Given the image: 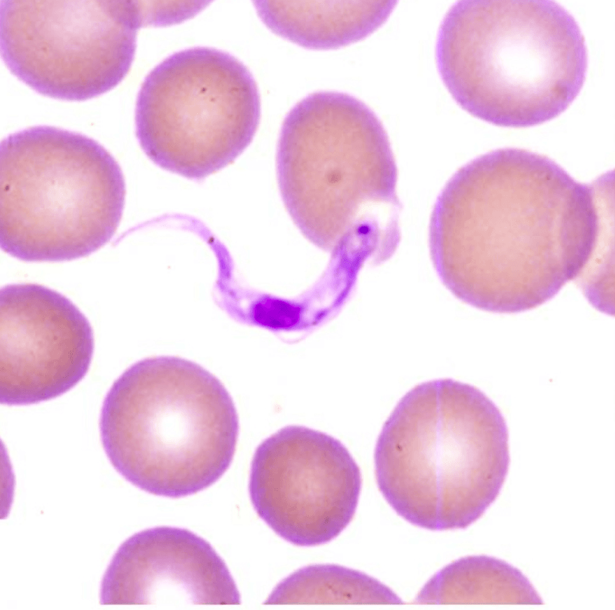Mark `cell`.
<instances>
[{
    "mask_svg": "<svg viewBox=\"0 0 615 610\" xmlns=\"http://www.w3.org/2000/svg\"><path fill=\"white\" fill-rule=\"evenodd\" d=\"M0 314L1 404L48 401L85 376L93 331L69 299L41 285L10 284L1 289Z\"/></svg>",
    "mask_w": 615,
    "mask_h": 610,
    "instance_id": "obj_10",
    "label": "cell"
},
{
    "mask_svg": "<svg viewBox=\"0 0 615 610\" xmlns=\"http://www.w3.org/2000/svg\"><path fill=\"white\" fill-rule=\"evenodd\" d=\"M609 179L579 183L551 159L519 148L471 160L431 213L439 278L461 301L497 313L533 309L571 281L584 289L609 254Z\"/></svg>",
    "mask_w": 615,
    "mask_h": 610,
    "instance_id": "obj_1",
    "label": "cell"
},
{
    "mask_svg": "<svg viewBox=\"0 0 615 610\" xmlns=\"http://www.w3.org/2000/svg\"><path fill=\"white\" fill-rule=\"evenodd\" d=\"M100 437L114 469L139 489L179 498L217 482L239 432L229 392L192 361L158 356L126 369L108 391Z\"/></svg>",
    "mask_w": 615,
    "mask_h": 610,
    "instance_id": "obj_5",
    "label": "cell"
},
{
    "mask_svg": "<svg viewBox=\"0 0 615 610\" xmlns=\"http://www.w3.org/2000/svg\"><path fill=\"white\" fill-rule=\"evenodd\" d=\"M402 603L389 588L363 572L337 565L319 564L299 569L283 579L264 604Z\"/></svg>",
    "mask_w": 615,
    "mask_h": 610,
    "instance_id": "obj_14",
    "label": "cell"
},
{
    "mask_svg": "<svg viewBox=\"0 0 615 610\" xmlns=\"http://www.w3.org/2000/svg\"><path fill=\"white\" fill-rule=\"evenodd\" d=\"M415 602L424 604H543L533 584L519 569L488 555L467 556L449 564L429 579Z\"/></svg>",
    "mask_w": 615,
    "mask_h": 610,
    "instance_id": "obj_13",
    "label": "cell"
},
{
    "mask_svg": "<svg viewBox=\"0 0 615 610\" xmlns=\"http://www.w3.org/2000/svg\"><path fill=\"white\" fill-rule=\"evenodd\" d=\"M260 118V94L249 69L225 51L194 47L171 55L145 78L136 102V136L154 164L201 181L245 151Z\"/></svg>",
    "mask_w": 615,
    "mask_h": 610,
    "instance_id": "obj_7",
    "label": "cell"
},
{
    "mask_svg": "<svg viewBox=\"0 0 615 610\" xmlns=\"http://www.w3.org/2000/svg\"><path fill=\"white\" fill-rule=\"evenodd\" d=\"M374 460L378 488L403 519L430 530L465 529L501 491L507 425L479 388L451 378L424 382L384 423Z\"/></svg>",
    "mask_w": 615,
    "mask_h": 610,
    "instance_id": "obj_4",
    "label": "cell"
},
{
    "mask_svg": "<svg viewBox=\"0 0 615 610\" xmlns=\"http://www.w3.org/2000/svg\"><path fill=\"white\" fill-rule=\"evenodd\" d=\"M278 187L294 224L332 257L383 262L400 240L398 169L386 132L364 102L320 91L284 118Z\"/></svg>",
    "mask_w": 615,
    "mask_h": 610,
    "instance_id": "obj_2",
    "label": "cell"
},
{
    "mask_svg": "<svg viewBox=\"0 0 615 610\" xmlns=\"http://www.w3.org/2000/svg\"><path fill=\"white\" fill-rule=\"evenodd\" d=\"M100 603L234 605L240 594L206 540L187 529L158 526L120 546L103 576Z\"/></svg>",
    "mask_w": 615,
    "mask_h": 610,
    "instance_id": "obj_11",
    "label": "cell"
},
{
    "mask_svg": "<svg viewBox=\"0 0 615 610\" xmlns=\"http://www.w3.org/2000/svg\"><path fill=\"white\" fill-rule=\"evenodd\" d=\"M361 483L359 467L341 441L289 425L256 448L248 490L261 520L285 541L307 547L326 544L347 527Z\"/></svg>",
    "mask_w": 615,
    "mask_h": 610,
    "instance_id": "obj_9",
    "label": "cell"
},
{
    "mask_svg": "<svg viewBox=\"0 0 615 610\" xmlns=\"http://www.w3.org/2000/svg\"><path fill=\"white\" fill-rule=\"evenodd\" d=\"M136 2L2 0V59L43 96L70 101L101 96L126 76L138 30L150 23Z\"/></svg>",
    "mask_w": 615,
    "mask_h": 610,
    "instance_id": "obj_8",
    "label": "cell"
},
{
    "mask_svg": "<svg viewBox=\"0 0 615 610\" xmlns=\"http://www.w3.org/2000/svg\"><path fill=\"white\" fill-rule=\"evenodd\" d=\"M396 1H257L273 33L303 48L331 50L366 38L389 18Z\"/></svg>",
    "mask_w": 615,
    "mask_h": 610,
    "instance_id": "obj_12",
    "label": "cell"
},
{
    "mask_svg": "<svg viewBox=\"0 0 615 610\" xmlns=\"http://www.w3.org/2000/svg\"><path fill=\"white\" fill-rule=\"evenodd\" d=\"M0 244L24 262L87 257L114 236L126 185L98 141L47 125L9 134L0 146Z\"/></svg>",
    "mask_w": 615,
    "mask_h": 610,
    "instance_id": "obj_6",
    "label": "cell"
},
{
    "mask_svg": "<svg viewBox=\"0 0 615 610\" xmlns=\"http://www.w3.org/2000/svg\"><path fill=\"white\" fill-rule=\"evenodd\" d=\"M442 81L464 111L528 127L564 112L586 77L588 54L571 13L551 0H461L435 43Z\"/></svg>",
    "mask_w": 615,
    "mask_h": 610,
    "instance_id": "obj_3",
    "label": "cell"
}]
</instances>
